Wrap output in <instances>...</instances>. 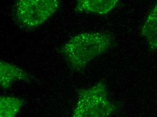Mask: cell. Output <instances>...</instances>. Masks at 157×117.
I'll use <instances>...</instances> for the list:
<instances>
[{
  "label": "cell",
  "instance_id": "6da1fadb",
  "mask_svg": "<svg viewBox=\"0 0 157 117\" xmlns=\"http://www.w3.org/2000/svg\"><path fill=\"white\" fill-rule=\"evenodd\" d=\"M114 43L111 32L81 33L66 42L60 52L72 70L81 72L91 61L107 52Z\"/></svg>",
  "mask_w": 157,
  "mask_h": 117
},
{
  "label": "cell",
  "instance_id": "7a4b0ae2",
  "mask_svg": "<svg viewBox=\"0 0 157 117\" xmlns=\"http://www.w3.org/2000/svg\"><path fill=\"white\" fill-rule=\"evenodd\" d=\"M118 105L109 98L107 86L100 81L90 88L78 90L73 117H107L117 111Z\"/></svg>",
  "mask_w": 157,
  "mask_h": 117
},
{
  "label": "cell",
  "instance_id": "3957f363",
  "mask_svg": "<svg viewBox=\"0 0 157 117\" xmlns=\"http://www.w3.org/2000/svg\"><path fill=\"white\" fill-rule=\"evenodd\" d=\"M59 5V0H17L15 18L24 28L34 29L49 19Z\"/></svg>",
  "mask_w": 157,
  "mask_h": 117
},
{
  "label": "cell",
  "instance_id": "277c9868",
  "mask_svg": "<svg viewBox=\"0 0 157 117\" xmlns=\"http://www.w3.org/2000/svg\"><path fill=\"white\" fill-rule=\"evenodd\" d=\"M33 79L32 76L20 67L6 62H0V84L2 89H8L16 82H30Z\"/></svg>",
  "mask_w": 157,
  "mask_h": 117
},
{
  "label": "cell",
  "instance_id": "5b68a950",
  "mask_svg": "<svg viewBox=\"0 0 157 117\" xmlns=\"http://www.w3.org/2000/svg\"><path fill=\"white\" fill-rule=\"evenodd\" d=\"M120 0H77L75 10L79 13L104 15L111 12Z\"/></svg>",
  "mask_w": 157,
  "mask_h": 117
},
{
  "label": "cell",
  "instance_id": "8992f818",
  "mask_svg": "<svg viewBox=\"0 0 157 117\" xmlns=\"http://www.w3.org/2000/svg\"><path fill=\"white\" fill-rule=\"evenodd\" d=\"M146 39L149 50L157 49V2L149 11L140 31Z\"/></svg>",
  "mask_w": 157,
  "mask_h": 117
},
{
  "label": "cell",
  "instance_id": "52a82bcc",
  "mask_svg": "<svg viewBox=\"0 0 157 117\" xmlns=\"http://www.w3.org/2000/svg\"><path fill=\"white\" fill-rule=\"evenodd\" d=\"M25 103L23 99L16 97L1 96L0 117H14L19 113Z\"/></svg>",
  "mask_w": 157,
  "mask_h": 117
}]
</instances>
